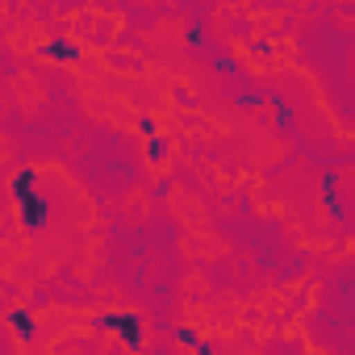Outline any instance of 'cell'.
<instances>
[{
	"mask_svg": "<svg viewBox=\"0 0 355 355\" xmlns=\"http://www.w3.org/2000/svg\"><path fill=\"white\" fill-rule=\"evenodd\" d=\"M9 193H13V205H17V214H21V226H26L30 234H38V230L46 226V218H51V197L38 193V171H34V167H21V171L13 175Z\"/></svg>",
	"mask_w": 355,
	"mask_h": 355,
	"instance_id": "1",
	"label": "cell"
},
{
	"mask_svg": "<svg viewBox=\"0 0 355 355\" xmlns=\"http://www.w3.org/2000/svg\"><path fill=\"white\" fill-rule=\"evenodd\" d=\"M92 326H96V330H113L125 347H142V318L130 313V309H125V313H101Z\"/></svg>",
	"mask_w": 355,
	"mask_h": 355,
	"instance_id": "2",
	"label": "cell"
},
{
	"mask_svg": "<svg viewBox=\"0 0 355 355\" xmlns=\"http://www.w3.org/2000/svg\"><path fill=\"white\" fill-rule=\"evenodd\" d=\"M5 318H9V330H13V338H17V343H34V330H38V326H34V313H30V309L13 305Z\"/></svg>",
	"mask_w": 355,
	"mask_h": 355,
	"instance_id": "3",
	"label": "cell"
},
{
	"mask_svg": "<svg viewBox=\"0 0 355 355\" xmlns=\"http://www.w3.org/2000/svg\"><path fill=\"white\" fill-rule=\"evenodd\" d=\"M42 55H46V59H59V63H76V59H80V51H76V42H67V38H55V42H42Z\"/></svg>",
	"mask_w": 355,
	"mask_h": 355,
	"instance_id": "4",
	"label": "cell"
}]
</instances>
